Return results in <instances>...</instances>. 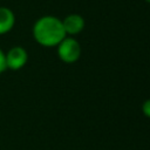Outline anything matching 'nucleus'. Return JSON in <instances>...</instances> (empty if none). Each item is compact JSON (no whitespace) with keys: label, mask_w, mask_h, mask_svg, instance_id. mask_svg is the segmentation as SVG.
Segmentation results:
<instances>
[{"label":"nucleus","mask_w":150,"mask_h":150,"mask_svg":"<svg viewBox=\"0 0 150 150\" xmlns=\"http://www.w3.org/2000/svg\"><path fill=\"white\" fill-rule=\"evenodd\" d=\"M142 111H143V114L146 117L150 118V98H148V100H145L143 102V104H142Z\"/></svg>","instance_id":"7"},{"label":"nucleus","mask_w":150,"mask_h":150,"mask_svg":"<svg viewBox=\"0 0 150 150\" xmlns=\"http://www.w3.org/2000/svg\"><path fill=\"white\" fill-rule=\"evenodd\" d=\"M56 47L60 60L66 63H74L81 56V46L74 38L66 36Z\"/></svg>","instance_id":"2"},{"label":"nucleus","mask_w":150,"mask_h":150,"mask_svg":"<svg viewBox=\"0 0 150 150\" xmlns=\"http://www.w3.org/2000/svg\"><path fill=\"white\" fill-rule=\"evenodd\" d=\"M144 1H146V2H149V4H150V0H144Z\"/></svg>","instance_id":"8"},{"label":"nucleus","mask_w":150,"mask_h":150,"mask_svg":"<svg viewBox=\"0 0 150 150\" xmlns=\"http://www.w3.org/2000/svg\"><path fill=\"white\" fill-rule=\"evenodd\" d=\"M62 25H63V29L66 32V35H76L80 34L86 26V21L84 18L80 14L76 13H71L68 14L63 20H62Z\"/></svg>","instance_id":"4"},{"label":"nucleus","mask_w":150,"mask_h":150,"mask_svg":"<svg viewBox=\"0 0 150 150\" xmlns=\"http://www.w3.org/2000/svg\"><path fill=\"white\" fill-rule=\"evenodd\" d=\"M6 69H7V67H6V56H5L4 50L0 48V74L4 73Z\"/></svg>","instance_id":"6"},{"label":"nucleus","mask_w":150,"mask_h":150,"mask_svg":"<svg viewBox=\"0 0 150 150\" xmlns=\"http://www.w3.org/2000/svg\"><path fill=\"white\" fill-rule=\"evenodd\" d=\"M6 67L11 70H19L23 68L28 61V53L21 46L12 47L6 54Z\"/></svg>","instance_id":"3"},{"label":"nucleus","mask_w":150,"mask_h":150,"mask_svg":"<svg viewBox=\"0 0 150 150\" xmlns=\"http://www.w3.org/2000/svg\"><path fill=\"white\" fill-rule=\"evenodd\" d=\"M15 25L14 12L5 6H0V35L7 34L13 29Z\"/></svg>","instance_id":"5"},{"label":"nucleus","mask_w":150,"mask_h":150,"mask_svg":"<svg viewBox=\"0 0 150 150\" xmlns=\"http://www.w3.org/2000/svg\"><path fill=\"white\" fill-rule=\"evenodd\" d=\"M34 40L42 47H56L67 35L62 20L54 15L39 18L32 28Z\"/></svg>","instance_id":"1"}]
</instances>
